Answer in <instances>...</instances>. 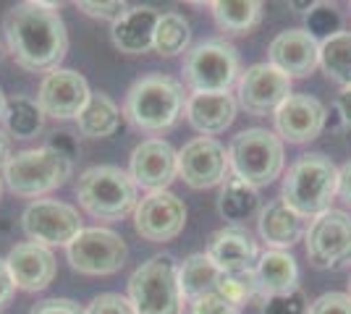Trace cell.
Segmentation results:
<instances>
[{"label": "cell", "mask_w": 351, "mask_h": 314, "mask_svg": "<svg viewBox=\"0 0 351 314\" xmlns=\"http://www.w3.org/2000/svg\"><path fill=\"white\" fill-rule=\"evenodd\" d=\"M5 45L14 60L32 74H50L69 53V31L58 5L27 0L16 3L3 18Z\"/></svg>", "instance_id": "6da1fadb"}, {"label": "cell", "mask_w": 351, "mask_h": 314, "mask_svg": "<svg viewBox=\"0 0 351 314\" xmlns=\"http://www.w3.org/2000/svg\"><path fill=\"white\" fill-rule=\"evenodd\" d=\"M184 84L165 74H147L136 79L123 100V116L142 134H162L184 116Z\"/></svg>", "instance_id": "7a4b0ae2"}, {"label": "cell", "mask_w": 351, "mask_h": 314, "mask_svg": "<svg viewBox=\"0 0 351 314\" xmlns=\"http://www.w3.org/2000/svg\"><path fill=\"white\" fill-rule=\"evenodd\" d=\"M336 196L338 168L322 152L302 155L289 168L280 186V199L302 218H317L322 212H328Z\"/></svg>", "instance_id": "3957f363"}, {"label": "cell", "mask_w": 351, "mask_h": 314, "mask_svg": "<svg viewBox=\"0 0 351 314\" xmlns=\"http://www.w3.org/2000/svg\"><path fill=\"white\" fill-rule=\"evenodd\" d=\"M76 199L87 215L105 223L123 220L139 205L136 183L118 165L87 168L76 181Z\"/></svg>", "instance_id": "277c9868"}, {"label": "cell", "mask_w": 351, "mask_h": 314, "mask_svg": "<svg viewBox=\"0 0 351 314\" xmlns=\"http://www.w3.org/2000/svg\"><path fill=\"white\" fill-rule=\"evenodd\" d=\"M73 160L63 157L53 147H34L11 155L3 165V183L24 199H40L60 189L71 179Z\"/></svg>", "instance_id": "5b68a950"}, {"label": "cell", "mask_w": 351, "mask_h": 314, "mask_svg": "<svg viewBox=\"0 0 351 314\" xmlns=\"http://www.w3.org/2000/svg\"><path fill=\"white\" fill-rule=\"evenodd\" d=\"M129 301L136 314H184L178 262L171 254H155L132 272Z\"/></svg>", "instance_id": "8992f818"}, {"label": "cell", "mask_w": 351, "mask_h": 314, "mask_svg": "<svg viewBox=\"0 0 351 314\" xmlns=\"http://www.w3.org/2000/svg\"><path fill=\"white\" fill-rule=\"evenodd\" d=\"M228 160L236 179L254 189L270 186L283 170V142L267 129H244L234 136L228 147Z\"/></svg>", "instance_id": "52a82bcc"}, {"label": "cell", "mask_w": 351, "mask_h": 314, "mask_svg": "<svg viewBox=\"0 0 351 314\" xmlns=\"http://www.w3.org/2000/svg\"><path fill=\"white\" fill-rule=\"evenodd\" d=\"M181 74L191 92H228L241 76L239 53L226 40H205L186 50Z\"/></svg>", "instance_id": "ba28073f"}, {"label": "cell", "mask_w": 351, "mask_h": 314, "mask_svg": "<svg viewBox=\"0 0 351 314\" xmlns=\"http://www.w3.org/2000/svg\"><path fill=\"white\" fill-rule=\"evenodd\" d=\"M307 259L317 270H336L351 262V215L343 209H328L312 218L304 233Z\"/></svg>", "instance_id": "9c48e42d"}, {"label": "cell", "mask_w": 351, "mask_h": 314, "mask_svg": "<svg viewBox=\"0 0 351 314\" xmlns=\"http://www.w3.org/2000/svg\"><path fill=\"white\" fill-rule=\"evenodd\" d=\"M66 254L82 275H113L126 265L129 246L110 228H84L66 246Z\"/></svg>", "instance_id": "30bf717a"}, {"label": "cell", "mask_w": 351, "mask_h": 314, "mask_svg": "<svg viewBox=\"0 0 351 314\" xmlns=\"http://www.w3.org/2000/svg\"><path fill=\"white\" fill-rule=\"evenodd\" d=\"M21 228L32 244L69 246L84 228L79 209L58 199H34L21 215Z\"/></svg>", "instance_id": "8fae6325"}, {"label": "cell", "mask_w": 351, "mask_h": 314, "mask_svg": "<svg viewBox=\"0 0 351 314\" xmlns=\"http://www.w3.org/2000/svg\"><path fill=\"white\" fill-rule=\"evenodd\" d=\"M291 94V79L270 63L249 66L247 71H241L236 84V103L254 118L276 113Z\"/></svg>", "instance_id": "7c38bea8"}, {"label": "cell", "mask_w": 351, "mask_h": 314, "mask_svg": "<svg viewBox=\"0 0 351 314\" xmlns=\"http://www.w3.org/2000/svg\"><path fill=\"white\" fill-rule=\"evenodd\" d=\"M228 170H231L228 150L218 139L197 136L184 144V150H178V176L189 189L202 192L223 186V181L228 179Z\"/></svg>", "instance_id": "4fadbf2b"}, {"label": "cell", "mask_w": 351, "mask_h": 314, "mask_svg": "<svg viewBox=\"0 0 351 314\" xmlns=\"http://www.w3.org/2000/svg\"><path fill=\"white\" fill-rule=\"evenodd\" d=\"M186 225V205L173 192H152L134 209V231L149 244L173 241Z\"/></svg>", "instance_id": "5bb4252c"}, {"label": "cell", "mask_w": 351, "mask_h": 314, "mask_svg": "<svg viewBox=\"0 0 351 314\" xmlns=\"http://www.w3.org/2000/svg\"><path fill=\"white\" fill-rule=\"evenodd\" d=\"M89 94L92 90L84 76L71 68H56L43 79L37 92V105L43 107L45 118L71 120L82 116V110L89 103Z\"/></svg>", "instance_id": "9a60e30c"}, {"label": "cell", "mask_w": 351, "mask_h": 314, "mask_svg": "<svg viewBox=\"0 0 351 314\" xmlns=\"http://www.w3.org/2000/svg\"><path fill=\"white\" fill-rule=\"evenodd\" d=\"M129 176L136 189L165 192L178 176V152L165 139H145L136 144L129 160Z\"/></svg>", "instance_id": "2e32d148"}, {"label": "cell", "mask_w": 351, "mask_h": 314, "mask_svg": "<svg viewBox=\"0 0 351 314\" xmlns=\"http://www.w3.org/2000/svg\"><path fill=\"white\" fill-rule=\"evenodd\" d=\"M273 118H276V131L283 142L307 144V142L322 134L325 120H328V110L312 94H291L273 113Z\"/></svg>", "instance_id": "e0dca14e"}, {"label": "cell", "mask_w": 351, "mask_h": 314, "mask_svg": "<svg viewBox=\"0 0 351 314\" xmlns=\"http://www.w3.org/2000/svg\"><path fill=\"white\" fill-rule=\"evenodd\" d=\"M267 63L289 79H304L320 66V40L307 29H286L267 47Z\"/></svg>", "instance_id": "ac0fdd59"}, {"label": "cell", "mask_w": 351, "mask_h": 314, "mask_svg": "<svg viewBox=\"0 0 351 314\" xmlns=\"http://www.w3.org/2000/svg\"><path fill=\"white\" fill-rule=\"evenodd\" d=\"M215 267L226 275H239V272H252L257 259H260V249L257 241L241 225H226L215 231L210 241H207L205 252Z\"/></svg>", "instance_id": "d6986e66"}, {"label": "cell", "mask_w": 351, "mask_h": 314, "mask_svg": "<svg viewBox=\"0 0 351 314\" xmlns=\"http://www.w3.org/2000/svg\"><path fill=\"white\" fill-rule=\"evenodd\" d=\"M5 267L11 272V280L19 291L37 293V291H45L53 283L58 265H56V254L47 246L24 241V244H16L8 252Z\"/></svg>", "instance_id": "ffe728a7"}, {"label": "cell", "mask_w": 351, "mask_h": 314, "mask_svg": "<svg viewBox=\"0 0 351 314\" xmlns=\"http://www.w3.org/2000/svg\"><path fill=\"white\" fill-rule=\"evenodd\" d=\"M236 110H239V103L231 92H191L186 97L184 116L194 131L213 139L234 123Z\"/></svg>", "instance_id": "44dd1931"}, {"label": "cell", "mask_w": 351, "mask_h": 314, "mask_svg": "<svg viewBox=\"0 0 351 314\" xmlns=\"http://www.w3.org/2000/svg\"><path fill=\"white\" fill-rule=\"evenodd\" d=\"M160 16V11L152 5H129L126 14L116 18L110 27L113 45L129 55H142L155 50V29Z\"/></svg>", "instance_id": "7402d4cb"}, {"label": "cell", "mask_w": 351, "mask_h": 314, "mask_svg": "<svg viewBox=\"0 0 351 314\" xmlns=\"http://www.w3.org/2000/svg\"><path fill=\"white\" fill-rule=\"evenodd\" d=\"M257 231H260V239L267 244V249H278V252L291 249L293 244L302 241L304 233H307L304 218L296 215L283 199L267 202V205L260 209Z\"/></svg>", "instance_id": "603a6c76"}, {"label": "cell", "mask_w": 351, "mask_h": 314, "mask_svg": "<svg viewBox=\"0 0 351 314\" xmlns=\"http://www.w3.org/2000/svg\"><path fill=\"white\" fill-rule=\"evenodd\" d=\"M254 280H257V291L265 304L273 296H283L299 288V265L289 252L267 249L254 265Z\"/></svg>", "instance_id": "cb8c5ba5"}, {"label": "cell", "mask_w": 351, "mask_h": 314, "mask_svg": "<svg viewBox=\"0 0 351 314\" xmlns=\"http://www.w3.org/2000/svg\"><path fill=\"white\" fill-rule=\"evenodd\" d=\"M218 212L226 223L241 225L252 215L260 212V194H257V189L244 183L241 179H236V176L226 179L218 194Z\"/></svg>", "instance_id": "d4e9b609"}, {"label": "cell", "mask_w": 351, "mask_h": 314, "mask_svg": "<svg viewBox=\"0 0 351 314\" xmlns=\"http://www.w3.org/2000/svg\"><path fill=\"white\" fill-rule=\"evenodd\" d=\"M220 272L215 267V262L207 254H191L184 259V265H178V283H181V293L184 301H197L207 296V293H215L220 280Z\"/></svg>", "instance_id": "484cf974"}, {"label": "cell", "mask_w": 351, "mask_h": 314, "mask_svg": "<svg viewBox=\"0 0 351 314\" xmlns=\"http://www.w3.org/2000/svg\"><path fill=\"white\" fill-rule=\"evenodd\" d=\"M76 123H79V131L89 139H105V136L116 134L118 123H121V110L105 92H92L87 107L82 110Z\"/></svg>", "instance_id": "4316f807"}, {"label": "cell", "mask_w": 351, "mask_h": 314, "mask_svg": "<svg viewBox=\"0 0 351 314\" xmlns=\"http://www.w3.org/2000/svg\"><path fill=\"white\" fill-rule=\"evenodd\" d=\"M213 18L226 34H249L263 21V3L257 0H215Z\"/></svg>", "instance_id": "83f0119b"}, {"label": "cell", "mask_w": 351, "mask_h": 314, "mask_svg": "<svg viewBox=\"0 0 351 314\" xmlns=\"http://www.w3.org/2000/svg\"><path fill=\"white\" fill-rule=\"evenodd\" d=\"M5 134L11 139H34L45 129V113L32 97H11L3 116Z\"/></svg>", "instance_id": "f1b7e54d"}, {"label": "cell", "mask_w": 351, "mask_h": 314, "mask_svg": "<svg viewBox=\"0 0 351 314\" xmlns=\"http://www.w3.org/2000/svg\"><path fill=\"white\" fill-rule=\"evenodd\" d=\"M320 66L341 90L351 87V31H338L320 42Z\"/></svg>", "instance_id": "f546056e"}, {"label": "cell", "mask_w": 351, "mask_h": 314, "mask_svg": "<svg viewBox=\"0 0 351 314\" xmlns=\"http://www.w3.org/2000/svg\"><path fill=\"white\" fill-rule=\"evenodd\" d=\"M191 27L181 14H162L155 29V53L173 58L189 50Z\"/></svg>", "instance_id": "4dcf8cb0"}, {"label": "cell", "mask_w": 351, "mask_h": 314, "mask_svg": "<svg viewBox=\"0 0 351 314\" xmlns=\"http://www.w3.org/2000/svg\"><path fill=\"white\" fill-rule=\"evenodd\" d=\"M215 293L236 309H244L247 304H254V301L263 304V296L257 291V280H254V270L252 272H239V275H226L223 272Z\"/></svg>", "instance_id": "1f68e13d"}, {"label": "cell", "mask_w": 351, "mask_h": 314, "mask_svg": "<svg viewBox=\"0 0 351 314\" xmlns=\"http://www.w3.org/2000/svg\"><path fill=\"white\" fill-rule=\"evenodd\" d=\"M307 31L317 40H328L341 31V14L333 3H312L307 11Z\"/></svg>", "instance_id": "d6a6232c"}, {"label": "cell", "mask_w": 351, "mask_h": 314, "mask_svg": "<svg viewBox=\"0 0 351 314\" xmlns=\"http://www.w3.org/2000/svg\"><path fill=\"white\" fill-rule=\"evenodd\" d=\"M309 312V301L304 296L302 288H296L291 293H283V296H273L263 304V314H307Z\"/></svg>", "instance_id": "836d02e7"}, {"label": "cell", "mask_w": 351, "mask_h": 314, "mask_svg": "<svg viewBox=\"0 0 351 314\" xmlns=\"http://www.w3.org/2000/svg\"><path fill=\"white\" fill-rule=\"evenodd\" d=\"M84 314H136L129 296L121 293H100L87 304Z\"/></svg>", "instance_id": "e575fe53"}, {"label": "cell", "mask_w": 351, "mask_h": 314, "mask_svg": "<svg viewBox=\"0 0 351 314\" xmlns=\"http://www.w3.org/2000/svg\"><path fill=\"white\" fill-rule=\"evenodd\" d=\"M307 314H351V296L341 293V291L322 293L309 304Z\"/></svg>", "instance_id": "d590c367"}, {"label": "cell", "mask_w": 351, "mask_h": 314, "mask_svg": "<svg viewBox=\"0 0 351 314\" xmlns=\"http://www.w3.org/2000/svg\"><path fill=\"white\" fill-rule=\"evenodd\" d=\"M79 5V11H84L87 16L92 18H105V21H116L121 16L126 14V3H121V0H110V3H92V0H82V3H76Z\"/></svg>", "instance_id": "8d00e7d4"}, {"label": "cell", "mask_w": 351, "mask_h": 314, "mask_svg": "<svg viewBox=\"0 0 351 314\" xmlns=\"http://www.w3.org/2000/svg\"><path fill=\"white\" fill-rule=\"evenodd\" d=\"M189 314H241V309L231 306L226 299H220L218 293H207L202 299L191 301Z\"/></svg>", "instance_id": "74e56055"}, {"label": "cell", "mask_w": 351, "mask_h": 314, "mask_svg": "<svg viewBox=\"0 0 351 314\" xmlns=\"http://www.w3.org/2000/svg\"><path fill=\"white\" fill-rule=\"evenodd\" d=\"M29 314H84V306L73 299H45L37 301L29 309Z\"/></svg>", "instance_id": "f35d334b"}, {"label": "cell", "mask_w": 351, "mask_h": 314, "mask_svg": "<svg viewBox=\"0 0 351 314\" xmlns=\"http://www.w3.org/2000/svg\"><path fill=\"white\" fill-rule=\"evenodd\" d=\"M47 147H53V150L60 152V155H63V157H69V160H73V157H76V152H79L76 139H73L69 131H56V134H50Z\"/></svg>", "instance_id": "ab89813d"}, {"label": "cell", "mask_w": 351, "mask_h": 314, "mask_svg": "<svg viewBox=\"0 0 351 314\" xmlns=\"http://www.w3.org/2000/svg\"><path fill=\"white\" fill-rule=\"evenodd\" d=\"M336 116H338V123L346 131H351V87L341 90V94L336 97Z\"/></svg>", "instance_id": "60d3db41"}, {"label": "cell", "mask_w": 351, "mask_h": 314, "mask_svg": "<svg viewBox=\"0 0 351 314\" xmlns=\"http://www.w3.org/2000/svg\"><path fill=\"white\" fill-rule=\"evenodd\" d=\"M14 291H16V285H14V280H11L8 267H5V259H0V309L11 304Z\"/></svg>", "instance_id": "b9f144b4"}, {"label": "cell", "mask_w": 351, "mask_h": 314, "mask_svg": "<svg viewBox=\"0 0 351 314\" xmlns=\"http://www.w3.org/2000/svg\"><path fill=\"white\" fill-rule=\"evenodd\" d=\"M338 196L351 207V160L338 168Z\"/></svg>", "instance_id": "7bdbcfd3"}, {"label": "cell", "mask_w": 351, "mask_h": 314, "mask_svg": "<svg viewBox=\"0 0 351 314\" xmlns=\"http://www.w3.org/2000/svg\"><path fill=\"white\" fill-rule=\"evenodd\" d=\"M8 157H11V136L0 129V165H5Z\"/></svg>", "instance_id": "ee69618b"}, {"label": "cell", "mask_w": 351, "mask_h": 314, "mask_svg": "<svg viewBox=\"0 0 351 314\" xmlns=\"http://www.w3.org/2000/svg\"><path fill=\"white\" fill-rule=\"evenodd\" d=\"M5 105H8V100H5V94L0 90V123H3V116H5Z\"/></svg>", "instance_id": "f6af8a7d"}, {"label": "cell", "mask_w": 351, "mask_h": 314, "mask_svg": "<svg viewBox=\"0 0 351 314\" xmlns=\"http://www.w3.org/2000/svg\"><path fill=\"white\" fill-rule=\"evenodd\" d=\"M0 194H3V176H0Z\"/></svg>", "instance_id": "bcb514c9"}, {"label": "cell", "mask_w": 351, "mask_h": 314, "mask_svg": "<svg viewBox=\"0 0 351 314\" xmlns=\"http://www.w3.org/2000/svg\"><path fill=\"white\" fill-rule=\"evenodd\" d=\"M349 296H351V275H349Z\"/></svg>", "instance_id": "7dc6e473"}, {"label": "cell", "mask_w": 351, "mask_h": 314, "mask_svg": "<svg viewBox=\"0 0 351 314\" xmlns=\"http://www.w3.org/2000/svg\"><path fill=\"white\" fill-rule=\"evenodd\" d=\"M0 58H3V45H0Z\"/></svg>", "instance_id": "c3c4849f"}]
</instances>
